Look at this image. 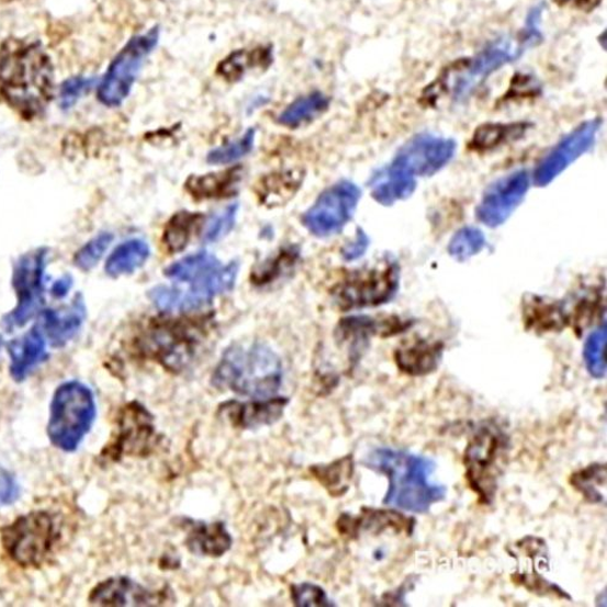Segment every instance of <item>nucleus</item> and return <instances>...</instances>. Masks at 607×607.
<instances>
[{"mask_svg":"<svg viewBox=\"0 0 607 607\" xmlns=\"http://www.w3.org/2000/svg\"><path fill=\"white\" fill-rule=\"evenodd\" d=\"M54 74L37 43L9 42L0 52V95L26 117L38 116L53 95Z\"/></svg>","mask_w":607,"mask_h":607,"instance_id":"obj_1","label":"nucleus"},{"mask_svg":"<svg viewBox=\"0 0 607 607\" xmlns=\"http://www.w3.org/2000/svg\"><path fill=\"white\" fill-rule=\"evenodd\" d=\"M363 464L387 477L384 506L427 514L434 504L448 495V488L443 485L430 483V475L437 468L430 458L384 448L374 450Z\"/></svg>","mask_w":607,"mask_h":607,"instance_id":"obj_2","label":"nucleus"},{"mask_svg":"<svg viewBox=\"0 0 607 607\" xmlns=\"http://www.w3.org/2000/svg\"><path fill=\"white\" fill-rule=\"evenodd\" d=\"M283 380V366L267 344H234L227 348L212 375V385L251 398L277 395Z\"/></svg>","mask_w":607,"mask_h":607,"instance_id":"obj_3","label":"nucleus"},{"mask_svg":"<svg viewBox=\"0 0 607 607\" xmlns=\"http://www.w3.org/2000/svg\"><path fill=\"white\" fill-rule=\"evenodd\" d=\"M98 415L93 391L78 381L57 386L47 427L48 438L56 449L75 452L93 428Z\"/></svg>","mask_w":607,"mask_h":607,"instance_id":"obj_4","label":"nucleus"},{"mask_svg":"<svg viewBox=\"0 0 607 607\" xmlns=\"http://www.w3.org/2000/svg\"><path fill=\"white\" fill-rule=\"evenodd\" d=\"M59 538L56 524L47 512L21 515L0 531L5 553L21 567H40L52 554Z\"/></svg>","mask_w":607,"mask_h":607,"instance_id":"obj_5","label":"nucleus"},{"mask_svg":"<svg viewBox=\"0 0 607 607\" xmlns=\"http://www.w3.org/2000/svg\"><path fill=\"white\" fill-rule=\"evenodd\" d=\"M204 338L200 326L181 321L156 324L139 340V351L173 373L184 372L198 358Z\"/></svg>","mask_w":607,"mask_h":607,"instance_id":"obj_6","label":"nucleus"},{"mask_svg":"<svg viewBox=\"0 0 607 607\" xmlns=\"http://www.w3.org/2000/svg\"><path fill=\"white\" fill-rule=\"evenodd\" d=\"M507 449L506 435L495 426L480 427L467 446L465 477L481 503L491 504L495 499Z\"/></svg>","mask_w":607,"mask_h":607,"instance_id":"obj_7","label":"nucleus"},{"mask_svg":"<svg viewBox=\"0 0 607 607\" xmlns=\"http://www.w3.org/2000/svg\"><path fill=\"white\" fill-rule=\"evenodd\" d=\"M165 273L170 280L190 285L182 293L191 311L210 304L215 296L227 293L232 285L222 262L209 251L182 258L168 267Z\"/></svg>","mask_w":607,"mask_h":607,"instance_id":"obj_8","label":"nucleus"},{"mask_svg":"<svg viewBox=\"0 0 607 607\" xmlns=\"http://www.w3.org/2000/svg\"><path fill=\"white\" fill-rule=\"evenodd\" d=\"M48 249L37 248L22 255L13 269V289L16 305L4 315L3 327L8 331L25 327L36 317L44 304L45 271L48 267Z\"/></svg>","mask_w":607,"mask_h":607,"instance_id":"obj_9","label":"nucleus"},{"mask_svg":"<svg viewBox=\"0 0 607 607\" xmlns=\"http://www.w3.org/2000/svg\"><path fill=\"white\" fill-rule=\"evenodd\" d=\"M525 53L519 43L509 38H498L472 59L461 60L446 74L443 80L456 101H464L504 65L518 60Z\"/></svg>","mask_w":607,"mask_h":607,"instance_id":"obj_10","label":"nucleus"},{"mask_svg":"<svg viewBox=\"0 0 607 607\" xmlns=\"http://www.w3.org/2000/svg\"><path fill=\"white\" fill-rule=\"evenodd\" d=\"M159 40L157 27L136 36L119 53L101 80L98 98L109 108H116L128 98L137 75Z\"/></svg>","mask_w":607,"mask_h":607,"instance_id":"obj_11","label":"nucleus"},{"mask_svg":"<svg viewBox=\"0 0 607 607\" xmlns=\"http://www.w3.org/2000/svg\"><path fill=\"white\" fill-rule=\"evenodd\" d=\"M158 442L155 418L137 401L124 405L116 417V429L100 457L119 462L124 457H146Z\"/></svg>","mask_w":607,"mask_h":607,"instance_id":"obj_12","label":"nucleus"},{"mask_svg":"<svg viewBox=\"0 0 607 607\" xmlns=\"http://www.w3.org/2000/svg\"><path fill=\"white\" fill-rule=\"evenodd\" d=\"M400 268L396 261L387 260L381 267L355 273L339 283L334 292L341 308H362L386 304L398 291Z\"/></svg>","mask_w":607,"mask_h":607,"instance_id":"obj_13","label":"nucleus"},{"mask_svg":"<svg viewBox=\"0 0 607 607\" xmlns=\"http://www.w3.org/2000/svg\"><path fill=\"white\" fill-rule=\"evenodd\" d=\"M361 190L348 180L331 186L303 215V224L308 233L325 238L339 234L352 220L361 200Z\"/></svg>","mask_w":607,"mask_h":607,"instance_id":"obj_14","label":"nucleus"},{"mask_svg":"<svg viewBox=\"0 0 607 607\" xmlns=\"http://www.w3.org/2000/svg\"><path fill=\"white\" fill-rule=\"evenodd\" d=\"M602 119H594L583 122L575 131L561 140L551 153H549L535 171L537 187L544 188L557 179L565 169L575 162L581 156L591 150L598 132L602 128Z\"/></svg>","mask_w":607,"mask_h":607,"instance_id":"obj_15","label":"nucleus"},{"mask_svg":"<svg viewBox=\"0 0 607 607\" xmlns=\"http://www.w3.org/2000/svg\"><path fill=\"white\" fill-rule=\"evenodd\" d=\"M530 189L528 170H517L490 186L476 209L477 220L488 227L506 223Z\"/></svg>","mask_w":607,"mask_h":607,"instance_id":"obj_16","label":"nucleus"},{"mask_svg":"<svg viewBox=\"0 0 607 607\" xmlns=\"http://www.w3.org/2000/svg\"><path fill=\"white\" fill-rule=\"evenodd\" d=\"M456 148L448 137L424 133L411 137L394 160L415 177H431L450 164Z\"/></svg>","mask_w":607,"mask_h":607,"instance_id":"obj_17","label":"nucleus"},{"mask_svg":"<svg viewBox=\"0 0 607 607\" xmlns=\"http://www.w3.org/2000/svg\"><path fill=\"white\" fill-rule=\"evenodd\" d=\"M290 404L288 397L254 398L251 401L231 400L220 406V415L233 427L239 429H256L279 421L285 407Z\"/></svg>","mask_w":607,"mask_h":607,"instance_id":"obj_18","label":"nucleus"},{"mask_svg":"<svg viewBox=\"0 0 607 607\" xmlns=\"http://www.w3.org/2000/svg\"><path fill=\"white\" fill-rule=\"evenodd\" d=\"M167 600V591H150L124 576L100 582L89 597V603L98 606H157Z\"/></svg>","mask_w":607,"mask_h":607,"instance_id":"obj_19","label":"nucleus"},{"mask_svg":"<svg viewBox=\"0 0 607 607\" xmlns=\"http://www.w3.org/2000/svg\"><path fill=\"white\" fill-rule=\"evenodd\" d=\"M86 318L85 297L82 294H76L70 304L42 312L40 326L53 348H64L78 335Z\"/></svg>","mask_w":607,"mask_h":607,"instance_id":"obj_20","label":"nucleus"},{"mask_svg":"<svg viewBox=\"0 0 607 607\" xmlns=\"http://www.w3.org/2000/svg\"><path fill=\"white\" fill-rule=\"evenodd\" d=\"M48 340L40 325L8 344L10 374L18 383L25 382L40 366L49 359Z\"/></svg>","mask_w":607,"mask_h":607,"instance_id":"obj_21","label":"nucleus"},{"mask_svg":"<svg viewBox=\"0 0 607 607\" xmlns=\"http://www.w3.org/2000/svg\"><path fill=\"white\" fill-rule=\"evenodd\" d=\"M370 188L373 200L387 207L397 201L411 198L417 189V180L414 175L393 160L391 165L373 175Z\"/></svg>","mask_w":607,"mask_h":607,"instance_id":"obj_22","label":"nucleus"},{"mask_svg":"<svg viewBox=\"0 0 607 607\" xmlns=\"http://www.w3.org/2000/svg\"><path fill=\"white\" fill-rule=\"evenodd\" d=\"M233 542L224 522L190 521L186 544L192 554L220 558L231 551Z\"/></svg>","mask_w":607,"mask_h":607,"instance_id":"obj_23","label":"nucleus"},{"mask_svg":"<svg viewBox=\"0 0 607 607\" xmlns=\"http://www.w3.org/2000/svg\"><path fill=\"white\" fill-rule=\"evenodd\" d=\"M442 352V344L419 339L397 349L396 363L406 374L426 375L438 370Z\"/></svg>","mask_w":607,"mask_h":607,"instance_id":"obj_24","label":"nucleus"},{"mask_svg":"<svg viewBox=\"0 0 607 607\" xmlns=\"http://www.w3.org/2000/svg\"><path fill=\"white\" fill-rule=\"evenodd\" d=\"M243 178V169L232 168L221 173L189 178L188 191L196 199H224L232 196Z\"/></svg>","mask_w":607,"mask_h":607,"instance_id":"obj_25","label":"nucleus"},{"mask_svg":"<svg viewBox=\"0 0 607 607\" xmlns=\"http://www.w3.org/2000/svg\"><path fill=\"white\" fill-rule=\"evenodd\" d=\"M150 255V247L145 240L139 238L125 240L108 258L105 271L113 279L132 274L146 265Z\"/></svg>","mask_w":607,"mask_h":607,"instance_id":"obj_26","label":"nucleus"},{"mask_svg":"<svg viewBox=\"0 0 607 607\" xmlns=\"http://www.w3.org/2000/svg\"><path fill=\"white\" fill-rule=\"evenodd\" d=\"M531 127L530 123H486L480 125L473 135L472 146L475 150L487 151L503 144H508L518 139Z\"/></svg>","mask_w":607,"mask_h":607,"instance_id":"obj_27","label":"nucleus"},{"mask_svg":"<svg viewBox=\"0 0 607 607\" xmlns=\"http://www.w3.org/2000/svg\"><path fill=\"white\" fill-rule=\"evenodd\" d=\"M353 469V458L350 454L329 464L314 465L311 468V473L330 496L341 497L349 490Z\"/></svg>","mask_w":607,"mask_h":607,"instance_id":"obj_28","label":"nucleus"},{"mask_svg":"<svg viewBox=\"0 0 607 607\" xmlns=\"http://www.w3.org/2000/svg\"><path fill=\"white\" fill-rule=\"evenodd\" d=\"M329 106V99L314 91V93L296 99L279 116V123L289 128H297L312 122L323 114Z\"/></svg>","mask_w":607,"mask_h":607,"instance_id":"obj_29","label":"nucleus"},{"mask_svg":"<svg viewBox=\"0 0 607 607\" xmlns=\"http://www.w3.org/2000/svg\"><path fill=\"white\" fill-rule=\"evenodd\" d=\"M203 221L200 213L180 212L168 222L164 243L170 254L184 250L190 243L193 232H196Z\"/></svg>","mask_w":607,"mask_h":607,"instance_id":"obj_30","label":"nucleus"},{"mask_svg":"<svg viewBox=\"0 0 607 607\" xmlns=\"http://www.w3.org/2000/svg\"><path fill=\"white\" fill-rule=\"evenodd\" d=\"M606 324L593 330L584 342L583 359L588 373L595 380H603L606 375Z\"/></svg>","mask_w":607,"mask_h":607,"instance_id":"obj_31","label":"nucleus"},{"mask_svg":"<svg viewBox=\"0 0 607 607\" xmlns=\"http://www.w3.org/2000/svg\"><path fill=\"white\" fill-rule=\"evenodd\" d=\"M486 246L483 232L476 227L467 226L458 231L450 240L449 254L457 261H467L479 255Z\"/></svg>","mask_w":607,"mask_h":607,"instance_id":"obj_32","label":"nucleus"},{"mask_svg":"<svg viewBox=\"0 0 607 607\" xmlns=\"http://www.w3.org/2000/svg\"><path fill=\"white\" fill-rule=\"evenodd\" d=\"M256 142V130H248L239 139L214 148L209 154L207 160L211 165H231L244 158L254 150Z\"/></svg>","mask_w":607,"mask_h":607,"instance_id":"obj_33","label":"nucleus"},{"mask_svg":"<svg viewBox=\"0 0 607 607\" xmlns=\"http://www.w3.org/2000/svg\"><path fill=\"white\" fill-rule=\"evenodd\" d=\"M113 240L111 233H102L80 248L74 257L76 268L82 271L93 270L105 256Z\"/></svg>","mask_w":607,"mask_h":607,"instance_id":"obj_34","label":"nucleus"},{"mask_svg":"<svg viewBox=\"0 0 607 607\" xmlns=\"http://www.w3.org/2000/svg\"><path fill=\"white\" fill-rule=\"evenodd\" d=\"M270 53L267 50L237 52L227 57L221 66V72L228 79H237L244 76L250 67L265 65L270 60Z\"/></svg>","mask_w":607,"mask_h":607,"instance_id":"obj_35","label":"nucleus"},{"mask_svg":"<svg viewBox=\"0 0 607 607\" xmlns=\"http://www.w3.org/2000/svg\"><path fill=\"white\" fill-rule=\"evenodd\" d=\"M238 205H228L225 210L214 214L207 223H205L202 239L204 243L213 244L223 239L232 233L237 217Z\"/></svg>","mask_w":607,"mask_h":607,"instance_id":"obj_36","label":"nucleus"},{"mask_svg":"<svg viewBox=\"0 0 607 607\" xmlns=\"http://www.w3.org/2000/svg\"><path fill=\"white\" fill-rule=\"evenodd\" d=\"M605 465H591L578 474H575L572 481H574L575 487L589 498L591 502L602 503L603 495L597 487L605 484Z\"/></svg>","mask_w":607,"mask_h":607,"instance_id":"obj_37","label":"nucleus"},{"mask_svg":"<svg viewBox=\"0 0 607 607\" xmlns=\"http://www.w3.org/2000/svg\"><path fill=\"white\" fill-rule=\"evenodd\" d=\"M291 598L295 606L329 607L335 606L327 597V593L314 583H297L291 587Z\"/></svg>","mask_w":607,"mask_h":607,"instance_id":"obj_38","label":"nucleus"},{"mask_svg":"<svg viewBox=\"0 0 607 607\" xmlns=\"http://www.w3.org/2000/svg\"><path fill=\"white\" fill-rule=\"evenodd\" d=\"M297 257V251L293 248L282 250L281 254L271 260L265 262L260 270L256 271V281L265 284L281 277V272L289 269Z\"/></svg>","mask_w":607,"mask_h":607,"instance_id":"obj_39","label":"nucleus"},{"mask_svg":"<svg viewBox=\"0 0 607 607\" xmlns=\"http://www.w3.org/2000/svg\"><path fill=\"white\" fill-rule=\"evenodd\" d=\"M543 10V4L536 5L529 11L528 18H526V25L519 40V45L525 52L526 49L536 47V45L543 41V34L540 30Z\"/></svg>","mask_w":607,"mask_h":607,"instance_id":"obj_40","label":"nucleus"},{"mask_svg":"<svg viewBox=\"0 0 607 607\" xmlns=\"http://www.w3.org/2000/svg\"><path fill=\"white\" fill-rule=\"evenodd\" d=\"M95 83L94 78L74 77L67 79L60 89V104L67 110L76 105V102L82 98L87 91Z\"/></svg>","mask_w":607,"mask_h":607,"instance_id":"obj_41","label":"nucleus"},{"mask_svg":"<svg viewBox=\"0 0 607 607\" xmlns=\"http://www.w3.org/2000/svg\"><path fill=\"white\" fill-rule=\"evenodd\" d=\"M21 490L16 477L0 467V508L9 507L20 498Z\"/></svg>","mask_w":607,"mask_h":607,"instance_id":"obj_42","label":"nucleus"},{"mask_svg":"<svg viewBox=\"0 0 607 607\" xmlns=\"http://www.w3.org/2000/svg\"><path fill=\"white\" fill-rule=\"evenodd\" d=\"M370 246V238L361 228H358L357 236H355L351 243L341 248V256L347 261H352L361 258L364 251Z\"/></svg>","mask_w":607,"mask_h":607,"instance_id":"obj_43","label":"nucleus"},{"mask_svg":"<svg viewBox=\"0 0 607 607\" xmlns=\"http://www.w3.org/2000/svg\"><path fill=\"white\" fill-rule=\"evenodd\" d=\"M74 288V279L71 274H64L59 280L52 284L50 294L56 300H64Z\"/></svg>","mask_w":607,"mask_h":607,"instance_id":"obj_44","label":"nucleus"},{"mask_svg":"<svg viewBox=\"0 0 607 607\" xmlns=\"http://www.w3.org/2000/svg\"><path fill=\"white\" fill-rule=\"evenodd\" d=\"M554 2L560 7L577 9L589 13V11L598 8L603 0H554Z\"/></svg>","mask_w":607,"mask_h":607,"instance_id":"obj_45","label":"nucleus"},{"mask_svg":"<svg viewBox=\"0 0 607 607\" xmlns=\"http://www.w3.org/2000/svg\"><path fill=\"white\" fill-rule=\"evenodd\" d=\"M3 347H4V340H3V337L0 336V351H2Z\"/></svg>","mask_w":607,"mask_h":607,"instance_id":"obj_46","label":"nucleus"}]
</instances>
